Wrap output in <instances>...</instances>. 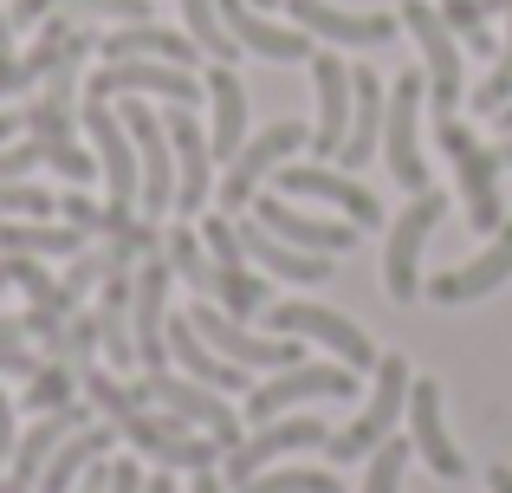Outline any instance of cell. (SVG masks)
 <instances>
[{"mask_svg": "<svg viewBox=\"0 0 512 493\" xmlns=\"http://www.w3.org/2000/svg\"><path fill=\"white\" fill-rule=\"evenodd\" d=\"M78 390L91 396V409H104V416L117 422V435L124 442H137L150 461H163V468H188V474H201V468H214V461L227 455L214 435H201V429H188L182 416H150L143 409V396L137 390H124V383L111 377V370H98V364H85L78 370Z\"/></svg>", "mask_w": 512, "mask_h": 493, "instance_id": "6da1fadb", "label": "cell"}, {"mask_svg": "<svg viewBox=\"0 0 512 493\" xmlns=\"http://www.w3.org/2000/svg\"><path fill=\"white\" fill-rule=\"evenodd\" d=\"M435 137H441V150H448V163H454V189H461L467 228L474 234H500L506 228V202H500V176L506 169H500V156H493L467 124H454V117H435Z\"/></svg>", "mask_w": 512, "mask_h": 493, "instance_id": "7a4b0ae2", "label": "cell"}, {"mask_svg": "<svg viewBox=\"0 0 512 493\" xmlns=\"http://www.w3.org/2000/svg\"><path fill=\"white\" fill-rule=\"evenodd\" d=\"M409 383H415V377H409V364H402V357H383V364H376V390H370V403L350 416V429H344V435H331L325 455H331V461H370L376 448L396 435V416H402V403H409Z\"/></svg>", "mask_w": 512, "mask_h": 493, "instance_id": "3957f363", "label": "cell"}, {"mask_svg": "<svg viewBox=\"0 0 512 493\" xmlns=\"http://www.w3.org/2000/svg\"><path fill=\"white\" fill-rule=\"evenodd\" d=\"M137 396L143 403H156V409H169V416H182L188 429H201V435H214V442L234 455L247 435H240V416L221 403V396L208 390V383H195V377H169V370H150V377L137 383Z\"/></svg>", "mask_w": 512, "mask_h": 493, "instance_id": "277c9868", "label": "cell"}, {"mask_svg": "<svg viewBox=\"0 0 512 493\" xmlns=\"http://www.w3.org/2000/svg\"><path fill=\"white\" fill-rule=\"evenodd\" d=\"M422 98H428V72H402L396 78V91H389V111H383V156H389V169H396V182L409 195H422V189H435L428 182V163H422Z\"/></svg>", "mask_w": 512, "mask_h": 493, "instance_id": "5b68a950", "label": "cell"}, {"mask_svg": "<svg viewBox=\"0 0 512 493\" xmlns=\"http://www.w3.org/2000/svg\"><path fill=\"white\" fill-rule=\"evenodd\" d=\"M117 117H124L130 143H137V169H143L137 208H143V221H163L169 208H175V150H169V130H163V117H156L143 98H124V104H117Z\"/></svg>", "mask_w": 512, "mask_h": 493, "instance_id": "8992f818", "label": "cell"}, {"mask_svg": "<svg viewBox=\"0 0 512 493\" xmlns=\"http://www.w3.org/2000/svg\"><path fill=\"white\" fill-rule=\"evenodd\" d=\"M266 318H273L279 338H312V344H325L344 370H376V364H383V357H376V344L363 338L344 312H331V305H299V299H292V305H266Z\"/></svg>", "mask_w": 512, "mask_h": 493, "instance_id": "52a82bcc", "label": "cell"}, {"mask_svg": "<svg viewBox=\"0 0 512 493\" xmlns=\"http://www.w3.org/2000/svg\"><path fill=\"white\" fill-rule=\"evenodd\" d=\"M441 221H448V195H435V189L409 195L402 221L389 228V253H383V286H389V299H415V292H422L415 266H422V247H428V234H435Z\"/></svg>", "mask_w": 512, "mask_h": 493, "instance_id": "ba28073f", "label": "cell"}, {"mask_svg": "<svg viewBox=\"0 0 512 493\" xmlns=\"http://www.w3.org/2000/svg\"><path fill=\"white\" fill-rule=\"evenodd\" d=\"M169 279H175L169 253L163 247L143 253L137 292H130V338H137V364L143 370H163V357H169Z\"/></svg>", "mask_w": 512, "mask_h": 493, "instance_id": "9c48e42d", "label": "cell"}, {"mask_svg": "<svg viewBox=\"0 0 512 493\" xmlns=\"http://www.w3.org/2000/svg\"><path fill=\"white\" fill-rule=\"evenodd\" d=\"M357 390V370H344V364H292V370H279L273 383H260V390H247V422H273V416H286L292 403H331V396H350Z\"/></svg>", "mask_w": 512, "mask_h": 493, "instance_id": "30bf717a", "label": "cell"}, {"mask_svg": "<svg viewBox=\"0 0 512 493\" xmlns=\"http://www.w3.org/2000/svg\"><path fill=\"white\" fill-rule=\"evenodd\" d=\"M402 26L422 46V72H428V98H435V117H454L461 104V52H454V33L441 20V7L428 0H402Z\"/></svg>", "mask_w": 512, "mask_h": 493, "instance_id": "8fae6325", "label": "cell"}, {"mask_svg": "<svg viewBox=\"0 0 512 493\" xmlns=\"http://www.w3.org/2000/svg\"><path fill=\"white\" fill-rule=\"evenodd\" d=\"M85 130H91V150H98V176L111 189V208H137V195H143L137 143H130L124 117L111 111V98H85Z\"/></svg>", "mask_w": 512, "mask_h": 493, "instance_id": "7c38bea8", "label": "cell"}, {"mask_svg": "<svg viewBox=\"0 0 512 493\" xmlns=\"http://www.w3.org/2000/svg\"><path fill=\"white\" fill-rule=\"evenodd\" d=\"M299 143H305V130H299V124H273V130H260V137L240 143V156L227 163L221 189H214V195H221V215H240V208L260 195V182L273 176L279 163H292V150H299Z\"/></svg>", "mask_w": 512, "mask_h": 493, "instance_id": "4fadbf2b", "label": "cell"}, {"mask_svg": "<svg viewBox=\"0 0 512 493\" xmlns=\"http://www.w3.org/2000/svg\"><path fill=\"white\" fill-rule=\"evenodd\" d=\"M85 98H169L195 111L201 85L188 78V65H163V59H117L98 78H85Z\"/></svg>", "mask_w": 512, "mask_h": 493, "instance_id": "5bb4252c", "label": "cell"}, {"mask_svg": "<svg viewBox=\"0 0 512 493\" xmlns=\"http://www.w3.org/2000/svg\"><path fill=\"white\" fill-rule=\"evenodd\" d=\"M325 442H331V429L318 416H273V422H260V435H253V442H240L234 455H227V487H247L253 474H266L279 455L325 448Z\"/></svg>", "mask_w": 512, "mask_h": 493, "instance_id": "9a60e30c", "label": "cell"}, {"mask_svg": "<svg viewBox=\"0 0 512 493\" xmlns=\"http://www.w3.org/2000/svg\"><path fill=\"white\" fill-rule=\"evenodd\" d=\"M163 130H169V150H175V215H201L214 195V169H208L214 150H208V137H201L188 104H169Z\"/></svg>", "mask_w": 512, "mask_h": 493, "instance_id": "2e32d148", "label": "cell"}, {"mask_svg": "<svg viewBox=\"0 0 512 493\" xmlns=\"http://www.w3.org/2000/svg\"><path fill=\"white\" fill-rule=\"evenodd\" d=\"M188 325H195L201 338H208L227 364H240V370H292V364H299V344H292V338H247V325L227 318L221 305H195Z\"/></svg>", "mask_w": 512, "mask_h": 493, "instance_id": "e0dca14e", "label": "cell"}, {"mask_svg": "<svg viewBox=\"0 0 512 493\" xmlns=\"http://www.w3.org/2000/svg\"><path fill=\"white\" fill-rule=\"evenodd\" d=\"M273 182H279L286 195H318V202L344 208L357 228H376V221H383V202H376L363 182H350V176H338V169H325V163H279Z\"/></svg>", "mask_w": 512, "mask_h": 493, "instance_id": "ac0fdd59", "label": "cell"}, {"mask_svg": "<svg viewBox=\"0 0 512 493\" xmlns=\"http://www.w3.org/2000/svg\"><path fill=\"white\" fill-rule=\"evenodd\" d=\"M286 13H292V26L331 39V46H389L402 26L396 13H344L331 0H286Z\"/></svg>", "mask_w": 512, "mask_h": 493, "instance_id": "d6986e66", "label": "cell"}, {"mask_svg": "<svg viewBox=\"0 0 512 493\" xmlns=\"http://www.w3.org/2000/svg\"><path fill=\"white\" fill-rule=\"evenodd\" d=\"M85 403H65V409H46V416L33 422V429L13 442V474H7V493H33L39 487V474H46V461L59 455V442L65 435H78L85 429Z\"/></svg>", "mask_w": 512, "mask_h": 493, "instance_id": "ffe728a7", "label": "cell"}, {"mask_svg": "<svg viewBox=\"0 0 512 493\" xmlns=\"http://www.w3.org/2000/svg\"><path fill=\"white\" fill-rule=\"evenodd\" d=\"M253 221H260L266 234H279V241H292L299 253H325V260L344 253V247H357L350 221H312V215H299L286 195H253Z\"/></svg>", "mask_w": 512, "mask_h": 493, "instance_id": "44dd1931", "label": "cell"}, {"mask_svg": "<svg viewBox=\"0 0 512 493\" xmlns=\"http://www.w3.org/2000/svg\"><path fill=\"white\" fill-rule=\"evenodd\" d=\"M312 85H318V130H312V150L318 156H338L350 137V65L338 52H312Z\"/></svg>", "mask_w": 512, "mask_h": 493, "instance_id": "7402d4cb", "label": "cell"}, {"mask_svg": "<svg viewBox=\"0 0 512 493\" xmlns=\"http://www.w3.org/2000/svg\"><path fill=\"white\" fill-rule=\"evenodd\" d=\"M512 279V221L500 228V241H493L487 253H474L467 266H448V273L428 279V292H435L441 305H467V299H487L493 286H506Z\"/></svg>", "mask_w": 512, "mask_h": 493, "instance_id": "603a6c76", "label": "cell"}, {"mask_svg": "<svg viewBox=\"0 0 512 493\" xmlns=\"http://www.w3.org/2000/svg\"><path fill=\"white\" fill-rule=\"evenodd\" d=\"M409 435H415L422 461L441 474V481H461V474H467L461 448H454V442H448V429H441V383H428V377H415V383H409Z\"/></svg>", "mask_w": 512, "mask_h": 493, "instance_id": "cb8c5ba5", "label": "cell"}, {"mask_svg": "<svg viewBox=\"0 0 512 493\" xmlns=\"http://www.w3.org/2000/svg\"><path fill=\"white\" fill-rule=\"evenodd\" d=\"M221 26L240 39L247 52H260V59H312V33L305 26H273L260 7H247V0H221Z\"/></svg>", "mask_w": 512, "mask_h": 493, "instance_id": "d4e9b609", "label": "cell"}, {"mask_svg": "<svg viewBox=\"0 0 512 493\" xmlns=\"http://www.w3.org/2000/svg\"><path fill=\"white\" fill-rule=\"evenodd\" d=\"M383 111H389V91L376 72H350V137L338 150L344 169H363L376 156V143H383Z\"/></svg>", "mask_w": 512, "mask_h": 493, "instance_id": "484cf974", "label": "cell"}, {"mask_svg": "<svg viewBox=\"0 0 512 493\" xmlns=\"http://www.w3.org/2000/svg\"><path fill=\"white\" fill-rule=\"evenodd\" d=\"M234 228H240V247H247V260L266 266L273 279H299V286H325V279H331V260H325V253H299L292 241L266 234L260 221H234Z\"/></svg>", "mask_w": 512, "mask_h": 493, "instance_id": "4316f807", "label": "cell"}, {"mask_svg": "<svg viewBox=\"0 0 512 493\" xmlns=\"http://www.w3.org/2000/svg\"><path fill=\"white\" fill-rule=\"evenodd\" d=\"M98 52H104V65H117V59H163V65H195V39L188 33H169V26H150V20H137V26H117V33H104L98 39Z\"/></svg>", "mask_w": 512, "mask_h": 493, "instance_id": "83f0119b", "label": "cell"}, {"mask_svg": "<svg viewBox=\"0 0 512 493\" xmlns=\"http://www.w3.org/2000/svg\"><path fill=\"white\" fill-rule=\"evenodd\" d=\"M208 104H214L208 150L221 156V163H234L240 143H247V85H240L234 65H214V72H208Z\"/></svg>", "mask_w": 512, "mask_h": 493, "instance_id": "f1b7e54d", "label": "cell"}, {"mask_svg": "<svg viewBox=\"0 0 512 493\" xmlns=\"http://www.w3.org/2000/svg\"><path fill=\"white\" fill-rule=\"evenodd\" d=\"M169 357L182 364V377L208 383V390H247V370L227 364V357L214 351V344L201 338V331L188 325V318H169Z\"/></svg>", "mask_w": 512, "mask_h": 493, "instance_id": "f546056e", "label": "cell"}, {"mask_svg": "<svg viewBox=\"0 0 512 493\" xmlns=\"http://www.w3.org/2000/svg\"><path fill=\"white\" fill-rule=\"evenodd\" d=\"M78 59L59 65V72H46V85H39L33 111H26V130H33L39 143H72V104H78Z\"/></svg>", "mask_w": 512, "mask_h": 493, "instance_id": "4dcf8cb0", "label": "cell"}, {"mask_svg": "<svg viewBox=\"0 0 512 493\" xmlns=\"http://www.w3.org/2000/svg\"><path fill=\"white\" fill-rule=\"evenodd\" d=\"M111 442H117V435L104 429V422H85L78 435H65L59 455H52V461H46V474H39V493H72V487H78V474H85L91 461L111 455Z\"/></svg>", "mask_w": 512, "mask_h": 493, "instance_id": "1f68e13d", "label": "cell"}, {"mask_svg": "<svg viewBox=\"0 0 512 493\" xmlns=\"http://www.w3.org/2000/svg\"><path fill=\"white\" fill-rule=\"evenodd\" d=\"M0 253H20V260H78L85 234L46 228V221H0Z\"/></svg>", "mask_w": 512, "mask_h": 493, "instance_id": "d6a6232c", "label": "cell"}, {"mask_svg": "<svg viewBox=\"0 0 512 493\" xmlns=\"http://www.w3.org/2000/svg\"><path fill=\"white\" fill-rule=\"evenodd\" d=\"M182 20H188V39H195V46L208 52L214 65H234L240 39L221 26V0H182Z\"/></svg>", "mask_w": 512, "mask_h": 493, "instance_id": "836d02e7", "label": "cell"}, {"mask_svg": "<svg viewBox=\"0 0 512 493\" xmlns=\"http://www.w3.org/2000/svg\"><path fill=\"white\" fill-rule=\"evenodd\" d=\"M214 305L227 318H253V312H266V286L247 266H214Z\"/></svg>", "mask_w": 512, "mask_h": 493, "instance_id": "e575fe53", "label": "cell"}, {"mask_svg": "<svg viewBox=\"0 0 512 493\" xmlns=\"http://www.w3.org/2000/svg\"><path fill=\"white\" fill-rule=\"evenodd\" d=\"M65 403H78V370L46 357V364L26 377V409H39V416H46V409H65Z\"/></svg>", "mask_w": 512, "mask_h": 493, "instance_id": "d590c367", "label": "cell"}, {"mask_svg": "<svg viewBox=\"0 0 512 493\" xmlns=\"http://www.w3.org/2000/svg\"><path fill=\"white\" fill-rule=\"evenodd\" d=\"M169 266H175V279H188L195 292H208V299H214V260L201 253L195 228H169Z\"/></svg>", "mask_w": 512, "mask_h": 493, "instance_id": "8d00e7d4", "label": "cell"}, {"mask_svg": "<svg viewBox=\"0 0 512 493\" xmlns=\"http://www.w3.org/2000/svg\"><path fill=\"white\" fill-rule=\"evenodd\" d=\"M234 493H344V487L331 481L325 468H266V474H253V481L234 487Z\"/></svg>", "mask_w": 512, "mask_h": 493, "instance_id": "74e56055", "label": "cell"}, {"mask_svg": "<svg viewBox=\"0 0 512 493\" xmlns=\"http://www.w3.org/2000/svg\"><path fill=\"white\" fill-rule=\"evenodd\" d=\"M441 20H448V33H461L467 52H500V39H493L487 7H480V0H441Z\"/></svg>", "mask_w": 512, "mask_h": 493, "instance_id": "f35d334b", "label": "cell"}, {"mask_svg": "<svg viewBox=\"0 0 512 493\" xmlns=\"http://www.w3.org/2000/svg\"><path fill=\"white\" fill-rule=\"evenodd\" d=\"M52 364H72V370H85L91 357H98V312H85V318H72V325L52 338Z\"/></svg>", "mask_w": 512, "mask_h": 493, "instance_id": "ab89813d", "label": "cell"}, {"mask_svg": "<svg viewBox=\"0 0 512 493\" xmlns=\"http://www.w3.org/2000/svg\"><path fill=\"white\" fill-rule=\"evenodd\" d=\"M402 461H409V442L389 435V442L370 455V468H363V493H402Z\"/></svg>", "mask_w": 512, "mask_h": 493, "instance_id": "60d3db41", "label": "cell"}, {"mask_svg": "<svg viewBox=\"0 0 512 493\" xmlns=\"http://www.w3.org/2000/svg\"><path fill=\"white\" fill-rule=\"evenodd\" d=\"M52 195L39 182H0V221H46L52 215Z\"/></svg>", "mask_w": 512, "mask_h": 493, "instance_id": "b9f144b4", "label": "cell"}, {"mask_svg": "<svg viewBox=\"0 0 512 493\" xmlns=\"http://www.w3.org/2000/svg\"><path fill=\"white\" fill-rule=\"evenodd\" d=\"M500 104H512V13H506V46L493 59V78L474 91V111H500Z\"/></svg>", "mask_w": 512, "mask_h": 493, "instance_id": "7bdbcfd3", "label": "cell"}, {"mask_svg": "<svg viewBox=\"0 0 512 493\" xmlns=\"http://www.w3.org/2000/svg\"><path fill=\"white\" fill-rule=\"evenodd\" d=\"M201 241H208L214 266H247V247H240V228L227 215H201Z\"/></svg>", "mask_w": 512, "mask_h": 493, "instance_id": "ee69618b", "label": "cell"}, {"mask_svg": "<svg viewBox=\"0 0 512 493\" xmlns=\"http://www.w3.org/2000/svg\"><path fill=\"white\" fill-rule=\"evenodd\" d=\"M39 163H46V143H39V137H26V143H0V182H26Z\"/></svg>", "mask_w": 512, "mask_h": 493, "instance_id": "f6af8a7d", "label": "cell"}, {"mask_svg": "<svg viewBox=\"0 0 512 493\" xmlns=\"http://www.w3.org/2000/svg\"><path fill=\"white\" fill-rule=\"evenodd\" d=\"M46 169H59L65 182H91V176H98L91 150H78V143H46Z\"/></svg>", "mask_w": 512, "mask_h": 493, "instance_id": "bcb514c9", "label": "cell"}, {"mask_svg": "<svg viewBox=\"0 0 512 493\" xmlns=\"http://www.w3.org/2000/svg\"><path fill=\"white\" fill-rule=\"evenodd\" d=\"M59 215H65V228H78V234H98V228H104V208L91 202L85 189H72V195H65V202H59Z\"/></svg>", "mask_w": 512, "mask_h": 493, "instance_id": "7dc6e473", "label": "cell"}, {"mask_svg": "<svg viewBox=\"0 0 512 493\" xmlns=\"http://www.w3.org/2000/svg\"><path fill=\"white\" fill-rule=\"evenodd\" d=\"M20 325H26V338H39V344H46V351H52V338H59V331H65V318H59V312H46V305H33V312H26Z\"/></svg>", "mask_w": 512, "mask_h": 493, "instance_id": "c3c4849f", "label": "cell"}, {"mask_svg": "<svg viewBox=\"0 0 512 493\" xmlns=\"http://www.w3.org/2000/svg\"><path fill=\"white\" fill-rule=\"evenodd\" d=\"M33 85V72H26V59H13V65H0V98H20V91Z\"/></svg>", "mask_w": 512, "mask_h": 493, "instance_id": "681fc988", "label": "cell"}, {"mask_svg": "<svg viewBox=\"0 0 512 493\" xmlns=\"http://www.w3.org/2000/svg\"><path fill=\"white\" fill-rule=\"evenodd\" d=\"M104 493H143V468H137V461H117V468H111V487H104Z\"/></svg>", "mask_w": 512, "mask_h": 493, "instance_id": "f907efd6", "label": "cell"}, {"mask_svg": "<svg viewBox=\"0 0 512 493\" xmlns=\"http://www.w3.org/2000/svg\"><path fill=\"white\" fill-rule=\"evenodd\" d=\"M104 487H111V468H104V461H91V468L78 474V487H72V493H104Z\"/></svg>", "mask_w": 512, "mask_h": 493, "instance_id": "816d5d0a", "label": "cell"}, {"mask_svg": "<svg viewBox=\"0 0 512 493\" xmlns=\"http://www.w3.org/2000/svg\"><path fill=\"white\" fill-rule=\"evenodd\" d=\"M13 455V403H7V390H0V461Z\"/></svg>", "mask_w": 512, "mask_h": 493, "instance_id": "f5cc1de1", "label": "cell"}, {"mask_svg": "<svg viewBox=\"0 0 512 493\" xmlns=\"http://www.w3.org/2000/svg\"><path fill=\"white\" fill-rule=\"evenodd\" d=\"M0 65H13V20H7V7H0Z\"/></svg>", "mask_w": 512, "mask_h": 493, "instance_id": "db71d44e", "label": "cell"}, {"mask_svg": "<svg viewBox=\"0 0 512 493\" xmlns=\"http://www.w3.org/2000/svg\"><path fill=\"white\" fill-rule=\"evenodd\" d=\"M487 487H493V493H512V468H493V474H487Z\"/></svg>", "mask_w": 512, "mask_h": 493, "instance_id": "11a10c76", "label": "cell"}, {"mask_svg": "<svg viewBox=\"0 0 512 493\" xmlns=\"http://www.w3.org/2000/svg\"><path fill=\"white\" fill-rule=\"evenodd\" d=\"M195 493H227V487H221V481H214V474H208V468H201V474H195Z\"/></svg>", "mask_w": 512, "mask_h": 493, "instance_id": "9f6ffc18", "label": "cell"}, {"mask_svg": "<svg viewBox=\"0 0 512 493\" xmlns=\"http://www.w3.org/2000/svg\"><path fill=\"white\" fill-rule=\"evenodd\" d=\"M143 493H175V481H169V474H156V481H143Z\"/></svg>", "mask_w": 512, "mask_h": 493, "instance_id": "6f0895ef", "label": "cell"}, {"mask_svg": "<svg viewBox=\"0 0 512 493\" xmlns=\"http://www.w3.org/2000/svg\"><path fill=\"white\" fill-rule=\"evenodd\" d=\"M493 156H500V169H512V137H506V143H493Z\"/></svg>", "mask_w": 512, "mask_h": 493, "instance_id": "680465c9", "label": "cell"}, {"mask_svg": "<svg viewBox=\"0 0 512 493\" xmlns=\"http://www.w3.org/2000/svg\"><path fill=\"white\" fill-rule=\"evenodd\" d=\"M480 7H487V20H493V13H512V0H480Z\"/></svg>", "mask_w": 512, "mask_h": 493, "instance_id": "91938a15", "label": "cell"}, {"mask_svg": "<svg viewBox=\"0 0 512 493\" xmlns=\"http://www.w3.org/2000/svg\"><path fill=\"white\" fill-rule=\"evenodd\" d=\"M13 130H20V124H13V117H7V111H0V143H7V137H13Z\"/></svg>", "mask_w": 512, "mask_h": 493, "instance_id": "94428289", "label": "cell"}, {"mask_svg": "<svg viewBox=\"0 0 512 493\" xmlns=\"http://www.w3.org/2000/svg\"><path fill=\"white\" fill-rule=\"evenodd\" d=\"M493 117H500V130H512V104H500V111H493Z\"/></svg>", "mask_w": 512, "mask_h": 493, "instance_id": "6125c7cd", "label": "cell"}, {"mask_svg": "<svg viewBox=\"0 0 512 493\" xmlns=\"http://www.w3.org/2000/svg\"><path fill=\"white\" fill-rule=\"evenodd\" d=\"M247 7H260V13H266V7H273V0H247Z\"/></svg>", "mask_w": 512, "mask_h": 493, "instance_id": "be15d7a7", "label": "cell"}, {"mask_svg": "<svg viewBox=\"0 0 512 493\" xmlns=\"http://www.w3.org/2000/svg\"><path fill=\"white\" fill-rule=\"evenodd\" d=\"M0 493H7V474H0Z\"/></svg>", "mask_w": 512, "mask_h": 493, "instance_id": "e7e4bbea", "label": "cell"}]
</instances>
